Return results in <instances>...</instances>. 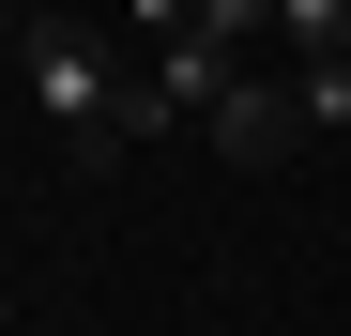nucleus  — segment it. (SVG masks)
Instances as JSON below:
<instances>
[{
  "label": "nucleus",
  "mask_w": 351,
  "mask_h": 336,
  "mask_svg": "<svg viewBox=\"0 0 351 336\" xmlns=\"http://www.w3.org/2000/svg\"><path fill=\"white\" fill-rule=\"evenodd\" d=\"M184 31H214V46H229V62H245V46L275 31V0H199V16H184Z\"/></svg>",
  "instance_id": "nucleus-4"
},
{
  "label": "nucleus",
  "mask_w": 351,
  "mask_h": 336,
  "mask_svg": "<svg viewBox=\"0 0 351 336\" xmlns=\"http://www.w3.org/2000/svg\"><path fill=\"white\" fill-rule=\"evenodd\" d=\"M275 46L290 62H351V0H275Z\"/></svg>",
  "instance_id": "nucleus-3"
},
{
  "label": "nucleus",
  "mask_w": 351,
  "mask_h": 336,
  "mask_svg": "<svg viewBox=\"0 0 351 336\" xmlns=\"http://www.w3.org/2000/svg\"><path fill=\"white\" fill-rule=\"evenodd\" d=\"M199 138H214L229 168H275V153H306V138H321V123H306V77H260V62H245V77H229V107H214Z\"/></svg>",
  "instance_id": "nucleus-2"
},
{
  "label": "nucleus",
  "mask_w": 351,
  "mask_h": 336,
  "mask_svg": "<svg viewBox=\"0 0 351 336\" xmlns=\"http://www.w3.org/2000/svg\"><path fill=\"white\" fill-rule=\"evenodd\" d=\"M290 77H306V123H321V138H351V62H290Z\"/></svg>",
  "instance_id": "nucleus-5"
},
{
  "label": "nucleus",
  "mask_w": 351,
  "mask_h": 336,
  "mask_svg": "<svg viewBox=\"0 0 351 336\" xmlns=\"http://www.w3.org/2000/svg\"><path fill=\"white\" fill-rule=\"evenodd\" d=\"M16 62H31V92H46V123H62L77 168H107V153L138 138V92H107V62H92L77 16H16Z\"/></svg>",
  "instance_id": "nucleus-1"
}]
</instances>
